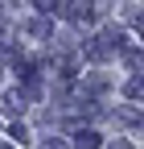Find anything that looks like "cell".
I'll return each instance as SVG.
<instances>
[{
	"instance_id": "6da1fadb",
	"label": "cell",
	"mask_w": 144,
	"mask_h": 149,
	"mask_svg": "<svg viewBox=\"0 0 144 149\" xmlns=\"http://www.w3.org/2000/svg\"><path fill=\"white\" fill-rule=\"evenodd\" d=\"M74 149H99V133H74Z\"/></svg>"
},
{
	"instance_id": "7a4b0ae2",
	"label": "cell",
	"mask_w": 144,
	"mask_h": 149,
	"mask_svg": "<svg viewBox=\"0 0 144 149\" xmlns=\"http://www.w3.org/2000/svg\"><path fill=\"white\" fill-rule=\"evenodd\" d=\"M128 95H132V100L144 95V79H132V83H128Z\"/></svg>"
},
{
	"instance_id": "3957f363",
	"label": "cell",
	"mask_w": 144,
	"mask_h": 149,
	"mask_svg": "<svg viewBox=\"0 0 144 149\" xmlns=\"http://www.w3.org/2000/svg\"><path fill=\"white\" fill-rule=\"evenodd\" d=\"M58 4H62V0H37V8H41V13H53Z\"/></svg>"
},
{
	"instance_id": "277c9868",
	"label": "cell",
	"mask_w": 144,
	"mask_h": 149,
	"mask_svg": "<svg viewBox=\"0 0 144 149\" xmlns=\"http://www.w3.org/2000/svg\"><path fill=\"white\" fill-rule=\"evenodd\" d=\"M41 149H66V145H62V141H45Z\"/></svg>"
},
{
	"instance_id": "5b68a950",
	"label": "cell",
	"mask_w": 144,
	"mask_h": 149,
	"mask_svg": "<svg viewBox=\"0 0 144 149\" xmlns=\"http://www.w3.org/2000/svg\"><path fill=\"white\" fill-rule=\"evenodd\" d=\"M111 149H128V141H115V145H111Z\"/></svg>"
}]
</instances>
